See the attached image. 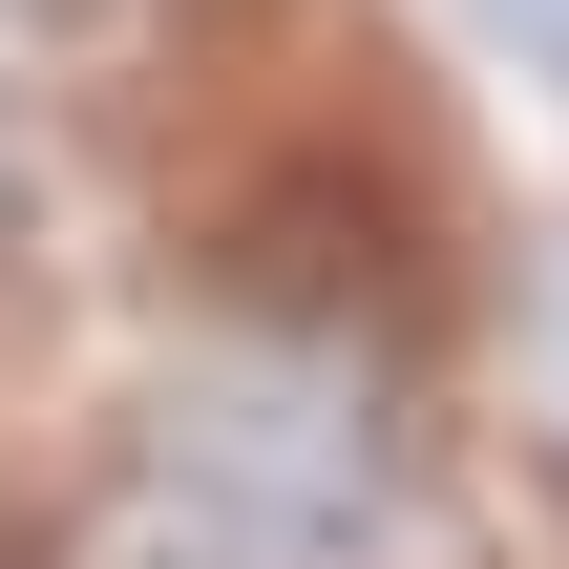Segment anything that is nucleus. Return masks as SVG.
Wrapping results in <instances>:
<instances>
[{"mask_svg":"<svg viewBox=\"0 0 569 569\" xmlns=\"http://www.w3.org/2000/svg\"><path fill=\"white\" fill-rule=\"evenodd\" d=\"M42 569H486L422 338L338 274H190L63 422Z\"/></svg>","mask_w":569,"mask_h":569,"instance_id":"1","label":"nucleus"},{"mask_svg":"<svg viewBox=\"0 0 569 569\" xmlns=\"http://www.w3.org/2000/svg\"><path fill=\"white\" fill-rule=\"evenodd\" d=\"M507 443H528V465H569V232L507 274Z\"/></svg>","mask_w":569,"mask_h":569,"instance_id":"2","label":"nucleus"}]
</instances>
